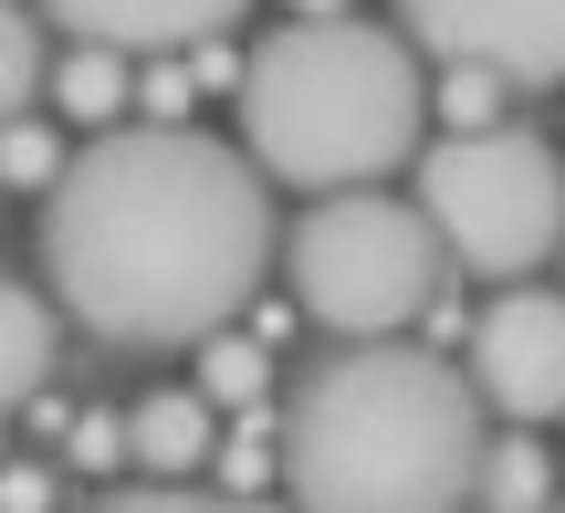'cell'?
Instances as JSON below:
<instances>
[{
  "instance_id": "8992f818",
  "label": "cell",
  "mask_w": 565,
  "mask_h": 513,
  "mask_svg": "<svg viewBox=\"0 0 565 513\" xmlns=\"http://www.w3.org/2000/svg\"><path fill=\"white\" fill-rule=\"evenodd\" d=\"M471 388L492 419L513 430H545L565 419V293L545 284H503L471 325Z\"/></svg>"
},
{
  "instance_id": "30bf717a",
  "label": "cell",
  "mask_w": 565,
  "mask_h": 513,
  "mask_svg": "<svg viewBox=\"0 0 565 513\" xmlns=\"http://www.w3.org/2000/svg\"><path fill=\"white\" fill-rule=\"evenodd\" d=\"M53 356H63L53 304H42L32 284H11V272H0V419L32 409V398L53 388Z\"/></svg>"
},
{
  "instance_id": "44dd1931",
  "label": "cell",
  "mask_w": 565,
  "mask_h": 513,
  "mask_svg": "<svg viewBox=\"0 0 565 513\" xmlns=\"http://www.w3.org/2000/svg\"><path fill=\"white\" fill-rule=\"evenodd\" d=\"M0 513H53V472L42 461H11L0 472Z\"/></svg>"
},
{
  "instance_id": "9c48e42d",
  "label": "cell",
  "mask_w": 565,
  "mask_h": 513,
  "mask_svg": "<svg viewBox=\"0 0 565 513\" xmlns=\"http://www.w3.org/2000/svg\"><path fill=\"white\" fill-rule=\"evenodd\" d=\"M210 451H221V409H210L200 388H158L126 409V472L147 482H200Z\"/></svg>"
},
{
  "instance_id": "ba28073f",
  "label": "cell",
  "mask_w": 565,
  "mask_h": 513,
  "mask_svg": "<svg viewBox=\"0 0 565 513\" xmlns=\"http://www.w3.org/2000/svg\"><path fill=\"white\" fill-rule=\"evenodd\" d=\"M74 42H116V53H189V42L242 32L252 0H42Z\"/></svg>"
},
{
  "instance_id": "9a60e30c",
  "label": "cell",
  "mask_w": 565,
  "mask_h": 513,
  "mask_svg": "<svg viewBox=\"0 0 565 513\" xmlns=\"http://www.w3.org/2000/svg\"><path fill=\"white\" fill-rule=\"evenodd\" d=\"M63 126H42V116H0V189H53L63 179Z\"/></svg>"
},
{
  "instance_id": "6da1fadb",
  "label": "cell",
  "mask_w": 565,
  "mask_h": 513,
  "mask_svg": "<svg viewBox=\"0 0 565 513\" xmlns=\"http://www.w3.org/2000/svg\"><path fill=\"white\" fill-rule=\"evenodd\" d=\"M273 200L242 137L189 116H116L42 189V272L105 346H200L263 293Z\"/></svg>"
},
{
  "instance_id": "5bb4252c",
  "label": "cell",
  "mask_w": 565,
  "mask_h": 513,
  "mask_svg": "<svg viewBox=\"0 0 565 513\" xmlns=\"http://www.w3.org/2000/svg\"><path fill=\"white\" fill-rule=\"evenodd\" d=\"M84 513H282L263 493H200V482H126V493H95Z\"/></svg>"
},
{
  "instance_id": "7a4b0ae2",
  "label": "cell",
  "mask_w": 565,
  "mask_h": 513,
  "mask_svg": "<svg viewBox=\"0 0 565 513\" xmlns=\"http://www.w3.org/2000/svg\"><path fill=\"white\" fill-rule=\"evenodd\" d=\"M492 409L419 335H335L282 398L294 513H471Z\"/></svg>"
},
{
  "instance_id": "8fae6325",
  "label": "cell",
  "mask_w": 565,
  "mask_h": 513,
  "mask_svg": "<svg viewBox=\"0 0 565 513\" xmlns=\"http://www.w3.org/2000/svg\"><path fill=\"white\" fill-rule=\"evenodd\" d=\"M189 388H200L210 409H263L273 398V335H252L242 314L210 325L200 346H189Z\"/></svg>"
},
{
  "instance_id": "ac0fdd59",
  "label": "cell",
  "mask_w": 565,
  "mask_h": 513,
  "mask_svg": "<svg viewBox=\"0 0 565 513\" xmlns=\"http://www.w3.org/2000/svg\"><path fill=\"white\" fill-rule=\"evenodd\" d=\"M32 84H42V32H32L21 0H0V116H21Z\"/></svg>"
},
{
  "instance_id": "7402d4cb",
  "label": "cell",
  "mask_w": 565,
  "mask_h": 513,
  "mask_svg": "<svg viewBox=\"0 0 565 513\" xmlns=\"http://www.w3.org/2000/svg\"><path fill=\"white\" fill-rule=\"evenodd\" d=\"M294 11H356V0H294Z\"/></svg>"
},
{
  "instance_id": "52a82bcc",
  "label": "cell",
  "mask_w": 565,
  "mask_h": 513,
  "mask_svg": "<svg viewBox=\"0 0 565 513\" xmlns=\"http://www.w3.org/2000/svg\"><path fill=\"white\" fill-rule=\"evenodd\" d=\"M398 32L429 63H492L513 95L565 84V0H398Z\"/></svg>"
},
{
  "instance_id": "277c9868",
  "label": "cell",
  "mask_w": 565,
  "mask_h": 513,
  "mask_svg": "<svg viewBox=\"0 0 565 513\" xmlns=\"http://www.w3.org/2000/svg\"><path fill=\"white\" fill-rule=\"evenodd\" d=\"M282 284L324 335H408L450 284V252L419 200L387 189H315V210L282 242Z\"/></svg>"
},
{
  "instance_id": "ffe728a7",
  "label": "cell",
  "mask_w": 565,
  "mask_h": 513,
  "mask_svg": "<svg viewBox=\"0 0 565 513\" xmlns=\"http://www.w3.org/2000/svg\"><path fill=\"white\" fill-rule=\"evenodd\" d=\"M189 95H200V63H147L137 74V116H189Z\"/></svg>"
},
{
  "instance_id": "5b68a950",
  "label": "cell",
  "mask_w": 565,
  "mask_h": 513,
  "mask_svg": "<svg viewBox=\"0 0 565 513\" xmlns=\"http://www.w3.org/2000/svg\"><path fill=\"white\" fill-rule=\"evenodd\" d=\"M419 210L440 231L450 272L524 284L565 252V158L524 126H471V137H419Z\"/></svg>"
},
{
  "instance_id": "d6986e66",
  "label": "cell",
  "mask_w": 565,
  "mask_h": 513,
  "mask_svg": "<svg viewBox=\"0 0 565 513\" xmlns=\"http://www.w3.org/2000/svg\"><path fill=\"white\" fill-rule=\"evenodd\" d=\"M63 472H126V419L116 409H74L63 419Z\"/></svg>"
},
{
  "instance_id": "603a6c76",
  "label": "cell",
  "mask_w": 565,
  "mask_h": 513,
  "mask_svg": "<svg viewBox=\"0 0 565 513\" xmlns=\"http://www.w3.org/2000/svg\"><path fill=\"white\" fill-rule=\"evenodd\" d=\"M545 513H565V503H545Z\"/></svg>"
},
{
  "instance_id": "e0dca14e",
  "label": "cell",
  "mask_w": 565,
  "mask_h": 513,
  "mask_svg": "<svg viewBox=\"0 0 565 513\" xmlns=\"http://www.w3.org/2000/svg\"><path fill=\"white\" fill-rule=\"evenodd\" d=\"M503 95H513V84L492 74V63H440V126H450V137L503 126Z\"/></svg>"
},
{
  "instance_id": "7c38bea8",
  "label": "cell",
  "mask_w": 565,
  "mask_h": 513,
  "mask_svg": "<svg viewBox=\"0 0 565 513\" xmlns=\"http://www.w3.org/2000/svg\"><path fill=\"white\" fill-rule=\"evenodd\" d=\"M471 503H482V513H545L555 503V451L503 419V440H482V482H471Z\"/></svg>"
},
{
  "instance_id": "3957f363",
  "label": "cell",
  "mask_w": 565,
  "mask_h": 513,
  "mask_svg": "<svg viewBox=\"0 0 565 513\" xmlns=\"http://www.w3.org/2000/svg\"><path fill=\"white\" fill-rule=\"evenodd\" d=\"M242 147L282 189H377L429 137V74L408 32L356 11H294L242 53Z\"/></svg>"
},
{
  "instance_id": "2e32d148",
  "label": "cell",
  "mask_w": 565,
  "mask_h": 513,
  "mask_svg": "<svg viewBox=\"0 0 565 513\" xmlns=\"http://www.w3.org/2000/svg\"><path fill=\"white\" fill-rule=\"evenodd\" d=\"M210 482H221V493H263V482H282V430H263V419L242 409V430L210 451Z\"/></svg>"
},
{
  "instance_id": "4fadbf2b",
  "label": "cell",
  "mask_w": 565,
  "mask_h": 513,
  "mask_svg": "<svg viewBox=\"0 0 565 513\" xmlns=\"http://www.w3.org/2000/svg\"><path fill=\"white\" fill-rule=\"evenodd\" d=\"M53 74V105L74 126H116L126 105H137V74H126V53L116 42H84V53H63V63H42Z\"/></svg>"
}]
</instances>
